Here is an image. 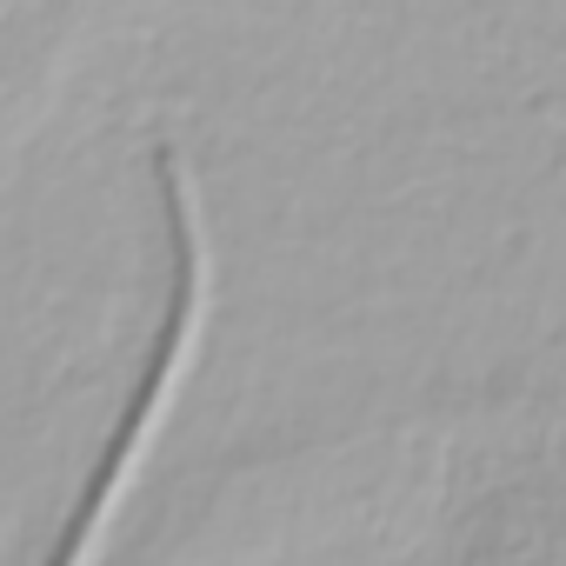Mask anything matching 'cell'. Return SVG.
<instances>
[{
    "label": "cell",
    "instance_id": "1",
    "mask_svg": "<svg viewBox=\"0 0 566 566\" xmlns=\"http://www.w3.org/2000/svg\"><path fill=\"white\" fill-rule=\"evenodd\" d=\"M154 187H160V227H167V307H160V327H154V340H147L140 380L127 387L120 420H114V433L101 440V453H94V467H87V480H81V493H74V506H67V520H61V533H54V546H48L41 566H81V553H87L101 513L114 506V493H120V480H127L134 447L147 440V427H154V413H160V400H167V387H174V374H180L187 334H193V321H200L207 260H200V227H193L187 174H180V160H174L167 140L154 147Z\"/></svg>",
    "mask_w": 566,
    "mask_h": 566
}]
</instances>
